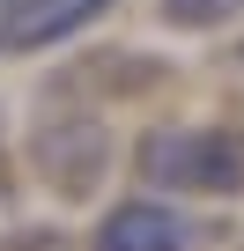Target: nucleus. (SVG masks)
Returning a JSON list of instances; mask_svg holds the SVG:
<instances>
[{"label":"nucleus","instance_id":"3","mask_svg":"<svg viewBox=\"0 0 244 251\" xmlns=\"http://www.w3.org/2000/svg\"><path fill=\"white\" fill-rule=\"evenodd\" d=\"M89 15H104V0H8L0 45H52V37L81 30Z\"/></svg>","mask_w":244,"mask_h":251},{"label":"nucleus","instance_id":"1","mask_svg":"<svg viewBox=\"0 0 244 251\" xmlns=\"http://www.w3.org/2000/svg\"><path fill=\"white\" fill-rule=\"evenodd\" d=\"M141 177L222 200V192H244V148L229 133H207V126H156L141 141Z\"/></svg>","mask_w":244,"mask_h":251},{"label":"nucleus","instance_id":"2","mask_svg":"<svg viewBox=\"0 0 244 251\" xmlns=\"http://www.w3.org/2000/svg\"><path fill=\"white\" fill-rule=\"evenodd\" d=\"M96 251H185V222L156 200H126L96 222Z\"/></svg>","mask_w":244,"mask_h":251},{"label":"nucleus","instance_id":"4","mask_svg":"<svg viewBox=\"0 0 244 251\" xmlns=\"http://www.w3.org/2000/svg\"><path fill=\"white\" fill-rule=\"evenodd\" d=\"M244 0H163V23L178 30H215V23H237Z\"/></svg>","mask_w":244,"mask_h":251}]
</instances>
